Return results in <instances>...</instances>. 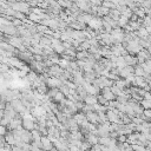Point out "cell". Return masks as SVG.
I'll return each mask as SVG.
<instances>
[{
    "label": "cell",
    "mask_w": 151,
    "mask_h": 151,
    "mask_svg": "<svg viewBox=\"0 0 151 151\" xmlns=\"http://www.w3.org/2000/svg\"><path fill=\"white\" fill-rule=\"evenodd\" d=\"M101 6H104V7H106V8H113V7H116V5H114L112 1H110V0H103Z\"/></svg>",
    "instance_id": "obj_12"
},
{
    "label": "cell",
    "mask_w": 151,
    "mask_h": 151,
    "mask_svg": "<svg viewBox=\"0 0 151 151\" xmlns=\"http://www.w3.org/2000/svg\"><path fill=\"white\" fill-rule=\"evenodd\" d=\"M46 84H47L51 88H59L64 83H63L59 78H57V77H51V78H47V79H46Z\"/></svg>",
    "instance_id": "obj_1"
},
{
    "label": "cell",
    "mask_w": 151,
    "mask_h": 151,
    "mask_svg": "<svg viewBox=\"0 0 151 151\" xmlns=\"http://www.w3.org/2000/svg\"><path fill=\"white\" fill-rule=\"evenodd\" d=\"M7 131H8L7 126H4V125H1V124H0V134H1V136H5Z\"/></svg>",
    "instance_id": "obj_13"
},
{
    "label": "cell",
    "mask_w": 151,
    "mask_h": 151,
    "mask_svg": "<svg viewBox=\"0 0 151 151\" xmlns=\"http://www.w3.org/2000/svg\"><path fill=\"white\" fill-rule=\"evenodd\" d=\"M84 103L86 105H94L97 104V96H93V94H86V97L84 98Z\"/></svg>",
    "instance_id": "obj_6"
},
{
    "label": "cell",
    "mask_w": 151,
    "mask_h": 151,
    "mask_svg": "<svg viewBox=\"0 0 151 151\" xmlns=\"http://www.w3.org/2000/svg\"><path fill=\"white\" fill-rule=\"evenodd\" d=\"M58 4H59L61 7H67V8L72 7V2H71V0H58Z\"/></svg>",
    "instance_id": "obj_11"
},
{
    "label": "cell",
    "mask_w": 151,
    "mask_h": 151,
    "mask_svg": "<svg viewBox=\"0 0 151 151\" xmlns=\"http://www.w3.org/2000/svg\"><path fill=\"white\" fill-rule=\"evenodd\" d=\"M113 84H114L118 88H120V90H123V91H124V90L126 88V86H127V83L125 81V79H120V78H119L118 80H116Z\"/></svg>",
    "instance_id": "obj_9"
},
{
    "label": "cell",
    "mask_w": 151,
    "mask_h": 151,
    "mask_svg": "<svg viewBox=\"0 0 151 151\" xmlns=\"http://www.w3.org/2000/svg\"><path fill=\"white\" fill-rule=\"evenodd\" d=\"M124 59H125V63H126L127 66H132V65H136L138 63V59L136 57H131L130 54L124 55Z\"/></svg>",
    "instance_id": "obj_7"
},
{
    "label": "cell",
    "mask_w": 151,
    "mask_h": 151,
    "mask_svg": "<svg viewBox=\"0 0 151 151\" xmlns=\"http://www.w3.org/2000/svg\"><path fill=\"white\" fill-rule=\"evenodd\" d=\"M145 29L147 31V33H149V34H151V25H149V26H146V27H145Z\"/></svg>",
    "instance_id": "obj_15"
},
{
    "label": "cell",
    "mask_w": 151,
    "mask_h": 151,
    "mask_svg": "<svg viewBox=\"0 0 151 151\" xmlns=\"http://www.w3.org/2000/svg\"><path fill=\"white\" fill-rule=\"evenodd\" d=\"M143 99H146V100H151V92L146 91V92L143 94Z\"/></svg>",
    "instance_id": "obj_14"
},
{
    "label": "cell",
    "mask_w": 151,
    "mask_h": 151,
    "mask_svg": "<svg viewBox=\"0 0 151 151\" xmlns=\"http://www.w3.org/2000/svg\"><path fill=\"white\" fill-rule=\"evenodd\" d=\"M40 142H41V147L45 151H50L53 147V143L47 136H41V140Z\"/></svg>",
    "instance_id": "obj_2"
},
{
    "label": "cell",
    "mask_w": 151,
    "mask_h": 151,
    "mask_svg": "<svg viewBox=\"0 0 151 151\" xmlns=\"http://www.w3.org/2000/svg\"><path fill=\"white\" fill-rule=\"evenodd\" d=\"M136 35H137L138 38L146 39V38H147V35H149V33H147V31L145 29V27H139V28L136 31Z\"/></svg>",
    "instance_id": "obj_8"
},
{
    "label": "cell",
    "mask_w": 151,
    "mask_h": 151,
    "mask_svg": "<svg viewBox=\"0 0 151 151\" xmlns=\"http://www.w3.org/2000/svg\"><path fill=\"white\" fill-rule=\"evenodd\" d=\"M87 25L90 26V28L99 29V28H101V26H103V21H101L100 19H98V18H93V17H92V18L88 20Z\"/></svg>",
    "instance_id": "obj_3"
},
{
    "label": "cell",
    "mask_w": 151,
    "mask_h": 151,
    "mask_svg": "<svg viewBox=\"0 0 151 151\" xmlns=\"http://www.w3.org/2000/svg\"><path fill=\"white\" fill-rule=\"evenodd\" d=\"M12 7H13V9L19 11V12H24V13H26L28 11V5L25 2H15L12 5Z\"/></svg>",
    "instance_id": "obj_5"
},
{
    "label": "cell",
    "mask_w": 151,
    "mask_h": 151,
    "mask_svg": "<svg viewBox=\"0 0 151 151\" xmlns=\"http://www.w3.org/2000/svg\"><path fill=\"white\" fill-rule=\"evenodd\" d=\"M127 24H129V18H126V17H124V15L120 14V17L118 19V26L119 27H125Z\"/></svg>",
    "instance_id": "obj_10"
},
{
    "label": "cell",
    "mask_w": 151,
    "mask_h": 151,
    "mask_svg": "<svg viewBox=\"0 0 151 151\" xmlns=\"http://www.w3.org/2000/svg\"><path fill=\"white\" fill-rule=\"evenodd\" d=\"M101 96H103L107 101L114 100V98H116V96L112 93V91H111L110 87H103V88H101Z\"/></svg>",
    "instance_id": "obj_4"
},
{
    "label": "cell",
    "mask_w": 151,
    "mask_h": 151,
    "mask_svg": "<svg viewBox=\"0 0 151 151\" xmlns=\"http://www.w3.org/2000/svg\"><path fill=\"white\" fill-rule=\"evenodd\" d=\"M146 138H147V140L151 142V132H150V133H146Z\"/></svg>",
    "instance_id": "obj_16"
}]
</instances>
